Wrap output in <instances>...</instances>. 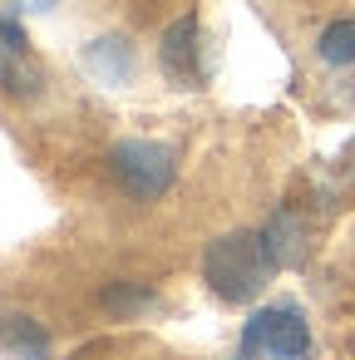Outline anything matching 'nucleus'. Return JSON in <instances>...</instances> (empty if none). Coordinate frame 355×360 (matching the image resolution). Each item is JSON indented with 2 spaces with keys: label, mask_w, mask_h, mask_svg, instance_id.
<instances>
[{
  "label": "nucleus",
  "mask_w": 355,
  "mask_h": 360,
  "mask_svg": "<svg viewBox=\"0 0 355 360\" xmlns=\"http://www.w3.org/2000/svg\"><path fill=\"white\" fill-rule=\"evenodd\" d=\"M262 247H266V257L276 262V271L301 266V257H306V227H301V217H296L291 207H276V212L262 222Z\"/></svg>",
  "instance_id": "6"
},
{
  "label": "nucleus",
  "mask_w": 355,
  "mask_h": 360,
  "mask_svg": "<svg viewBox=\"0 0 355 360\" xmlns=\"http://www.w3.org/2000/svg\"><path fill=\"white\" fill-rule=\"evenodd\" d=\"M316 55H321V65H330V70L355 65V15H345V20H335V25H325V30H321V40H316Z\"/></svg>",
  "instance_id": "10"
},
{
  "label": "nucleus",
  "mask_w": 355,
  "mask_h": 360,
  "mask_svg": "<svg viewBox=\"0 0 355 360\" xmlns=\"http://www.w3.org/2000/svg\"><path fill=\"white\" fill-rule=\"evenodd\" d=\"M55 0H20V11H50Z\"/></svg>",
  "instance_id": "12"
},
{
  "label": "nucleus",
  "mask_w": 355,
  "mask_h": 360,
  "mask_svg": "<svg viewBox=\"0 0 355 360\" xmlns=\"http://www.w3.org/2000/svg\"><path fill=\"white\" fill-rule=\"evenodd\" d=\"M271 276H276V262L266 257L262 232H227V237H212L202 252V281L227 306H252Z\"/></svg>",
  "instance_id": "1"
},
{
  "label": "nucleus",
  "mask_w": 355,
  "mask_h": 360,
  "mask_svg": "<svg viewBox=\"0 0 355 360\" xmlns=\"http://www.w3.org/2000/svg\"><path fill=\"white\" fill-rule=\"evenodd\" d=\"M0 45L15 50V55H30V35H25V25H20L15 11H0Z\"/></svg>",
  "instance_id": "11"
},
{
  "label": "nucleus",
  "mask_w": 355,
  "mask_h": 360,
  "mask_svg": "<svg viewBox=\"0 0 355 360\" xmlns=\"http://www.w3.org/2000/svg\"><path fill=\"white\" fill-rule=\"evenodd\" d=\"M311 355H316V335L296 301H271L252 311L237 340V360H311Z\"/></svg>",
  "instance_id": "2"
},
{
  "label": "nucleus",
  "mask_w": 355,
  "mask_h": 360,
  "mask_svg": "<svg viewBox=\"0 0 355 360\" xmlns=\"http://www.w3.org/2000/svg\"><path fill=\"white\" fill-rule=\"evenodd\" d=\"M99 306H104V316H114V321H138L143 311L158 306V291H153L148 281L119 276V281H109V286L99 291Z\"/></svg>",
  "instance_id": "8"
},
{
  "label": "nucleus",
  "mask_w": 355,
  "mask_h": 360,
  "mask_svg": "<svg viewBox=\"0 0 355 360\" xmlns=\"http://www.w3.org/2000/svg\"><path fill=\"white\" fill-rule=\"evenodd\" d=\"M109 178L129 202H158L178 183V148L158 139H119L109 148Z\"/></svg>",
  "instance_id": "3"
},
{
  "label": "nucleus",
  "mask_w": 355,
  "mask_h": 360,
  "mask_svg": "<svg viewBox=\"0 0 355 360\" xmlns=\"http://www.w3.org/2000/svg\"><path fill=\"white\" fill-rule=\"evenodd\" d=\"M79 65H84L89 79H99V84H109V89L134 84V70H138L134 45H129L124 35H99V40H89L84 55H79Z\"/></svg>",
  "instance_id": "5"
},
{
  "label": "nucleus",
  "mask_w": 355,
  "mask_h": 360,
  "mask_svg": "<svg viewBox=\"0 0 355 360\" xmlns=\"http://www.w3.org/2000/svg\"><path fill=\"white\" fill-rule=\"evenodd\" d=\"M0 345L20 360H50V330L25 311H0Z\"/></svg>",
  "instance_id": "7"
},
{
  "label": "nucleus",
  "mask_w": 355,
  "mask_h": 360,
  "mask_svg": "<svg viewBox=\"0 0 355 360\" xmlns=\"http://www.w3.org/2000/svg\"><path fill=\"white\" fill-rule=\"evenodd\" d=\"M158 70H163L178 89H207L212 60H207V40H202L198 11L178 15V20L163 30V40H158Z\"/></svg>",
  "instance_id": "4"
},
{
  "label": "nucleus",
  "mask_w": 355,
  "mask_h": 360,
  "mask_svg": "<svg viewBox=\"0 0 355 360\" xmlns=\"http://www.w3.org/2000/svg\"><path fill=\"white\" fill-rule=\"evenodd\" d=\"M0 94L6 99H40L45 94V75L30 65V55H15L0 45Z\"/></svg>",
  "instance_id": "9"
}]
</instances>
